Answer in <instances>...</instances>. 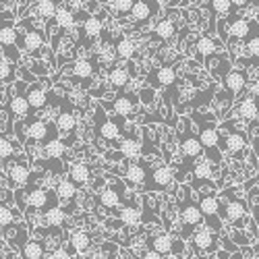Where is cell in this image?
Instances as JSON below:
<instances>
[{
  "label": "cell",
  "instance_id": "f1b7e54d",
  "mask_svg": "<svg viewBox=\"0 0 259 259\" xmlns=\"http://www.w3.org/2000/svg\"><path fill=\"white\" fill-rule=\"evenodd\" d=\"M172 243H175V236L170 232H162V234H156L152 239V249L162 253V255H170L172 253Z\"/></svg>",
  "mask_w": 259,
  "mask_h": 259
},
{
  "label": "cell",
  "instance_id": "11a10c76",
  "mask_svg": "<svg viewBox=\"0 0 259 259\" xmlns=\"http://www.w3.org/2000/svg\"><path fill=\"white\" fill-rule=\"evenodd\" d=\"M249 3L251 0H230L232 9H245V7H249Z\"/></svg>",
  "mask_w": 259,
  "mask_h": 259
},
{
  "label": "cell",
  "instance_id": "2e32d148",
  "mask_svg": "<svg viewBox=\"0 0 259 259\" xmlns=\"http://www.w3.org/2000/svg\"><path fill=\"white\" fill-rule=\"evenodd\" d=\"M177 81V71L175 67H158L154 71V77H152V88L154 90H160V88H168V85H172Z\"/></svg>",
  "mask_w": 259,
  "mask_h": 259
},
{
  "label": "cell",
  "instance_id": "277c9868",
  "mask_svg": "<svg viewBox=\"0 0 259 259\" xmlns=\"http://www.w3.org/2000/svg\"><path fill=\"white\" fill-rule=\"evenodd\" d=\"M175 183V175H172V168L170 166H156L152 172L147 175L143 189L145 191H168Z\"/></svg>",
  "mask_w": 259,
  "mask_h": 259
},
{
  "label": "cell",
  "instance_id": "db71d44e",
  "mask_svg": "<svg viewBox=\"0 0 259 259\" xmlns=\"http://www.w3.org/2000/svg\"><path fill=\"white\" fill-rule=\"evenodd\" d=\"M141 259H164V255L158 253V251H154V249H147V251L141 255Z\"/></svg>",
  "mask_w": 259,
  "mask_h": 259
},
{
  "label": "cell",
  "instance_id": "836d02e7",
  "mask_svg": "<svg viewBox=\"0 0 259 259\" xmlns=\"http://www.w3.org/2000/svg\"><path fill=\"white\" fill-rule=\"evenodd\" d=\"M114 52H116V56L122 58V60H131V58L135 56V52H137V46H135V41H133V39L120 37V39L116 41Z\"/></svg>",
  "mask_w": 259,
  "mask_h": 259
},
{
  "label": "cell",
  "instance_id": "9a60e30c",
  "mask_svg": "<svg viewBox=\"0 0 259 259\" xmlns=\"http://www.w3.org/2000/svg\"><path fill=\"white\" fill-rule=\"evenodd\" d=\"M213 177V164L209 160H201L193 164V189H197L199 185H203V181H209Z\"/></svg>",
  "mask_w": 259,
  "mask_h": 259
},
{
  "label": "cell",
  "instance_id": "9f6ffc18",
  "mask_svg": "<svg viewBox=\"0 0 259 259\" xmlns=\"http://www.w3.org/2000/svg\"><path fill=\"white\" fill-rule=\"evenodd\" d=\"M249 94H251L253 98H259V79H255V81L251 83V88H249Z\"/></svg>",
  "mask_w": 259,
  "mask_h": 259
},
{
  "label": "cell",
  "instance_id": "f907efd6",
  "mask_svg": "<svg viewBox=\"0 0 259 259\" xmlns=\"http://www.w3.org/2000/svg\"><path fill=\"white\" fill-rule=\"evenodd\" d=\"M50 259H73V257L69 255V251L64 249V247H56V249L50 253Z\"/></svg>",
  "mask_w": 259,
  "mask_h": 259
},
{
  "label": "cell",
  "instance_id": "816d5d0a",
  "mask_svg": "<svg viewBox=\"0 0 259 259\" xmlns=\"http://www.w3.org/2000/svg\"><path fill=\"white\" fill-rule=\"evenodd\" d=\"M154 96H156V90H154V88H152V90H143V92H139V98H141L143 104H154Z\"/></svg>",
  "mask_w": 259,
  "mask_h": 259
},
{
  "label": "cell",
  "instance_id": "7a4b0ae2",
  "mask_svg": "<svg viewBox=\"0 0 259 259\" xmlns=\"http://www.w3.org/2000/svg\"><path fill=\"white\" fill-rule=\"evenodd\" d=\"M191 189L187 191V197H185V205H181L179 211V222H181V239H189V236L195 232L197 226L203 224V213L199 209V203H195L191 197Z\"/></svg>",
  "mask_w": 259,
  "mask_h": 259
},
{
  "label": "cell",
  "instance_id": "bcb514c9",
  "mask_svg": "<svg viewBox=\"0 0 259 259\" xmlns=\"http://www.w3.org/2000/svg\"><path fill=\"white\" fill-rule=\"evenodd\" d=\"M13 154H15L13 143L5 137H0V160H9V158H13Z\"/></svg>",
  "mask_w": 259,
  "mask_h": 259
},
{
  "label": "cell",
  "instance_id": "d4e9b609",
  "mask_svg": "<svg viewBox=\"0 0 259 259\" xmlns=\"http://www.w3.org/2000/svg\"><path fill=\"white\" fill-rule=\"evenodd\" d=\"M41 46H44V33H41L39 29H29L23 37V50L25 52H37Z\"/></svg>",
  "mask_w": 259,
  "mask_h": 259
},
{
  "label": "cell",
  "instance_id": "8992f818",
  "mask_svg": "<svg viewBox=\"0 0 259 259\" xmlns=\"http://www.w3.org/2000/svg\"><path fill=\"white\" fill-rule=\"evenodd\" d=\"M247 143H249L247 137L243 133H239V131H232V133H226V135L220 133V149L222 152H228V154L236 156V158L243 156V152L247 149Z\"/></svg>",
  "mask_w": 259,
  "mask_h": 259
},
{
  "label": "cell",
  "instance_id": "5b68a950",
  "mask_svg": "<svg viewBox=\"0 0 259 259\" xmlns=\"http://www.w3.org/2000/svg\"><path fill=\"white\" fill-rule=\"evenodd\" d=\"M179 152H181V156H183L189 164H193L195 160H199V158L203 156V145H201V141H199V137H197L195 133L187 131V133H185V139H181Z\"/></svg>",
  "mask_w": 259,
  "mask_h": 259
},
{
  "label": "cell",
  "instance_id": "603a6c76",
  "mask_svg": "<svg viewBox=\"0 0 259 259\" xmlns=\"http://www.w3.org/2000/svg\"><path fill=\"white\" fill-rule=\"evenodd\" d=\"M9 110H11V114L15 118H25L29 114V110H31V106H29L25 96H13L11 102H9Z\"/></svg>",
  "mask_w": 259,
  "mask_h": 259
},
{
  "label": "cell",
  "instance_id": "7bdbcfd3",
  "mask_svg": "<svg viewBox=\"0 0 259 259\" xmlns=\"http://www.w3.org/2000/svg\"><path fill=\"white\" fill-rule=\"evenodd\" d=\"M118 257V247L112 243H104L102 247H98L96 255H92L90 259H116Z\"/></svg>",
  "mask_w": 259,
  "mask_h": 259
},
{
  "label": "cell",
  "instance_id": "8d00e7d4",
  "mask_svg": "<svg viewBox=\"0 0 259 259\" xmlns=\"http://www.w3.org/2000/svg\"><path fill=\"white\" fill-rule=\"evenodd\" d=\"M73 75L79 79H90L94 75V64L88 58H77L73 62Z\"/></svg>",
  "mask_w": 259,
  "mask_h": 259
},
{
  "label": "cell",
  "instance_id": "e0dca14e",
  "mask_svg": "<svg viewBox=\"0 0 259 259\" xmlns=\"http://www.w3.org/2000/svg\"><path fill=\"white\" fill-rule=\"evenodd\" d=\"M54 197H56V193H52V191L33 189V191H29L27 203H29V207H33V209H41V207H46L48 203H50V205H56V201H50V199H54ZM56 199H58V197H56Z\"/></svg>",
  "mask_w": 259,
  "mask_h": 259
},
{
  "label": "cell",
  "instance_id": "74e56055",
  "mask_svg": "<svg viewBox=\"0 0 259 259\" xmlns=\"http://www.w3.org/2000/svg\"><path fill=\"white\" fill-rule=\"evenodd\" d=\"M15 44H17V29L11 23H3L0 25V46L13 48Z\"/></svg>",
  "mask_w": 259,
  "mask_h": 259
},
{
  "label": "cell",
  "instance_id": "f35d334b",
  "mask_svg": "<svg viewBox=\"0 0 259 259\" xmlns=\"http://www.w3.org/2000/svg\"><path fill=\"white\" fill-rule=\"evenodd\" d=\"M154 33L160 37V39H172L177 33V25H175V21H170V19H162L160 23L156 25Z\"/></svg>",
  "mask_w": 259,
  "mask_h": 259
},
{
  "label": "cell",
  "instance_id": "94428289",
  "mask_svg": "<svg viewBox=\"0 0 259 259\" xmlns=\"http://www.w3.org/2000/svg\"><path fill=\"white\" fill-rule=\"evenodd\" d=\"M257 25H259V17H257Z\"/></svg>",
  "mask_w": 259,
  "mask_h": 259
},
{
  "label": "cell",
  "instance_id": "9c48e42d",
  "mask_svg": "<svg viewBox=\"0 0 259 259\" xmlns=\"http://www.w3.org/2000/svg\"><path fill=\"white\" fill-rule=\"evenodd\" d=\"M98 116H100V118H98V135H100L102 139H106V141H116V139L122 135L120 124L108 118L102 108H98Z\"/></svg>",
  "mask_w": 259,
  "mask_h": 259
},
{
  "label": "cell",
  "instance_id": "cb8c5ba5",
  "mask_svg": "<svg viewBox=\"0 0 259 259\" xmlns=\"http://www.w3.org/2000/svg\"><path fill=\"white\" fill-rule=\"evenodd\" d=\"M118 152L124 156V158H137L141 156V141L137 137H126L118 143Z\"/></svg>",
  "mask_w": 259,
  "mask_h": 259
},
{
  "label": "cell",
  "instance_id": "ab89813d",
  "mask_svg": "<svg viewBox=\"0 0 259 259\" xmlns=\"http://www.w3.org/2000/svg\"><path fill=\"white\" fill-rule=\"evenodd\" d=\"M218 52V44L209 37V35H203V37H199L197 39V54H199V58H203V56H211V54H215Z\"/></svg>",
  "mask_w": 259,
  "mask_h": 259
},
{
  "label": "cell",
  "instance_id": "ee69618b",
  "mask_svg": "<svg viewBox=\"0 0 259 259\" xmlns=\"http://www.w3.org/2000/svg\"><path fill=\"white\" fill-rule=\"evenodd\" d=\"M133 5H135V0H110L112 11L118 13V15H128L133 9Z\"/></svg>",
  "mask_w": 259,
  "mask_h": 259
},
{
  "label": "cell",
  "instance_id": "7402d4cb",
  "mask_svg": "<svg viewBox=\"0 0 259 259\" xmlns=\"http://www.w3.org/2000/svg\"><path fill=\"white\" fill-rule=\"evenodd\" d=\"M25 98H27V102L31 106V110H41V108H46V104H48V96H46L44 90L39 88V85H29Z\"/></svg>",
  "mask_w": 259,
  "mask_h": 259
},
{
  "label": "cell",
  "instance_id": "7dc6e473",
  "mask_svg": "<svg viewBox=\"0 0 259 259\" xmlns=\"http://www.w3.org/2000/svg\"><path fill=\"white\" fill-rule=\"evenodd\" d=\"M211 9L218 15H228L232 11V5H230V0H211Z\"/></svg>",
  "mask_w": 259,
  "mask_h": 259
},
{
  "label": "cell",
  "instance_id": "f5cc1de1",
  "mask_svg": "<svg viewBox=\"0 0 259 259\" xmlns=\"http://www.w3.org/2000/svg\"><path fill=\"white\" fill-rule=\"evenodd\" d=\"M222 247L228 251V253H234V251H239V245H234L232 241H230V236H224L222 239Z\"/></svg>",
  "mask_w": 259,
  "mask_h": 259
},
{
  "label": "cell",
  "instance_id": "d6986e66",
  "mask_svg": "<svg viewBox=\"0 0 259 259\" xmlns=\"http://www.w3.org/2000/svg\"><path fill=\"white\" fill-rule=\"evenodd\" d=\"M236 112H239V116L245 120V122H253L257 112H259V104L253 96H247L239 102V106H236Z\"/></svg>",
  "mask_w": 259,
  "mask_h": 259
},
{
  "label": "cell",
  "instance_id": "d6a6232c",
  "mask_svg": "<svg viewBox=\"0 0 259 259\" xmlns=\"http://www.w3.org/2000/svg\"><path fill=\"white\" fill-rule=\"evenodd\" d=\"M54 21L56 25L62 27V29H71L75 25V13L67 7H56V13H54Z\"/></svg>",
  "mask_w": 259,
  "mask_h": 259
},
{
  "label": "cell",
  "instance_id": "52a82bcc",
  "mask_svg": "<svg viewBox=\"0 0 259 259\" xmlns=\"http://www.w3.org/2000/svg\"><path fill=\"white\" fill-rule=\"evenodd\" d=\"M220 218L232 224H241L243 218H247V205L241 199H228L226 203H220Z\"/></svg>",
  "mask_w": 259,
  "mask_h": 259
},
{
  "label": "cell",
  "instance_id": "6da1fadb",
  "mask_svg": "<svg viewBox=\"0 0 259 259\" xmlns=\"http://www.w3.org/2000/svg\"><path fill=\"white\" fill-rule=\"evenodd\" d=\"M199 141L203 145V156L213 166L222 164V149H220V128L213 122H205L199 126Z\"/></svg>",
  "mask_w": 259,
  "mask_h": 259
},
{
  "label": "cell",
  "instance_id": "ba28073f",
  "mask_svg": "<svg viewBox=\"0 0 259 259\" xmlns=\"http://www.w3.org/2000/svg\"><path fill=\"white\" fill-rule=\"evenodd\" d=\"M69 251V255H77V253H88L92 249V234L88 230H83V228H75L69 236V247H64Z\"/></svg>",
  "mask_w": 259,
  "mask_h": 259
},
{
  "label": "cell",
  "instance_id": "6f0895ef",
  "mask_svg": "<svg viewBox=\"0 0 259 259\" xmlns=\"http://www.w3.org/2000/svg\"><path fill=\"white\" fill-rule=\"evenodd\" d=\"M228 259H247V257H245V253H241V249H239V251L230 253V255H228Z\"/></svg>",
  "mask_w": 259,
  "mask_h": 259
},
{
  "label": "cell",
  "instance_id": "4fadbf2b",
  "mask_svg": "<svg viewBox=\"0 0 259 259\" xmlns=\"http://www.w3.org/2000/svg\"><path fill=\"white\" fill-rule=\"evenodd\" d=\"M137 100H139V96H135V94H122L114 100L112 108L120 118H131L133 110L137 108Z\"/></svg>",
  "mask_w": 259,
  "mask_h": 259
},
{
  "label": "cell",
  "instance_id": "484cf974",
  "mask_svg": "<svg viewBox=\"0 0 259 259\" xmlns=\"http://www.w3.org/2000/svg\"><path fill=\"white\" fill-rule=\"evenodd\" d=\"M67 209H62L60 205H52V207H48L46 209V213H44V218H46V224L50 226V228H60L62 224H64V220H67Z\"/></svg>",
  "mask_w": 259,
  "mask_h": 259
},
{
  "label": "cell",
  "instance_id": "91938a15",
  "mask_svg": "<svg viewBox=\"0 0 259 259\" xmlns=\"http://www.w3.org/2000/svg\"><path fill=\"white\" fill-rule=\"evenodd\" d=\"M255 185H257V189H255V193H257V195H259V179L255 181Z\"/></svg>",
  "mask_w": 259,
  "mask_h": 259
},
{
  "label": "cell",
  "instance_id": "1f68e13d",
  "mask_svg": "<svg viewBox=\"0 0 259 259\" xmlns=\"http://www.w3.org/2000/svg\"><path fill=\"white\" fill-rule=\"evenodd\" d=\"M56 128L60 133H75V128H77V118H75V114L73 112H60L58 116H56Z\"/></svg>",
  "mask_w": 259,
  "mask_h": 259
},
{
  "label": "cell",
  "instance_id": "680465c9",
  "mask_svg": "<svg viewBox=\"0 0 259 259\" xmlns=\"http://www.w3.org/2000/svg\"><path fill=\"white\" fill-rule=\"evenodd\" d=\"M255 124H257V128H259V112H257V116H255V120H253Z\"/></svg>",
  "mask_w": 259,
  "mask_h": 259
},
{
  "label": "cell",
  "instance_id": "d590c367",
  "mask_svg": "<svg viewBox=\"0 0 259 259\" xmlns=\"http://www.w3.org/2000/svg\"><path fill=\"white\" fill-rule=\"evenodd\" d=\"M23 259H41L44 257V251H46V247H44V243L41 241H35V239H31V241H25V245H23Z\"/></svg>",
  "mask_w": 259,
  "mask_h": 259
},
{
  "label": "cell",
  "instance_id": "30bf717a",
  "mask_svg": "<svg viewBox=\"0 0 259 259\" xmlns=\"http://www.w3.org/2000/svg\"><path fill=\"white\" fill-rule=\"evenodd\" d=\"M158 9L160 7L156 5V0H135L128 17H131V21H135V23H145V21H149L158 13Z\"/></svg>",
  "mask_w": 259,
  "mask_h": 259
},
{
  "label": "cell",
  "instance_id": "e575fe53",
  "mask_svg": "<svg viewBox=\"0 0 259 259\" xmlns=\"http://www.w3.org/2000/svg\"><path fill=\"white\" fill-rule=\"evenodd\" d=\"M149 172L141 164H133L126 168V185H143Z\"/></svg>",
  "mask_w": 259,
  "mask_h": 259
},
{
  "label": "cell",
  "instance_id": "3957f363",
  "mask_svg": "<svg viewBox=\"0 0 259 259\" xmlns=\"http://www.w3.org/2000/svg\"><path fill=\"white\" fill-rule=\"evenodd\" d=\"M191 247L197 255H211L213 251H218V234L201 224L191 234Z\"/></svg>",
  "mask_w": 259,
  "mask_h": 259
},
{
  "label": "cell",
  "instance_id": "5bb4252c",
  "mask_svg": "<svg viewBox=\"0 0 259 259\" xmlns=\"http://www.w3.org/2000/svg\"><path fill=\"white\" fill-rule=\"evenodd\" d=\"M122 189H124L122 185H118V187H106L98 195V203L102 207H106V209H116L120 205V201H122Z\"/></svg>",
  "mask_w": 259,
  "mask_h": 259
},
{
  "label": "cell",
  "instance_id": "b9f144b4",
  "mask_svg": "<svg viewBox=\"0 0 259 259\" xmlns=\"http://www.w3.org/2000/svg\"><path fill=\"white\" fill-rule=\"evenodd\" d=\"M35 11L41 19H54V13H56V0H37L35 5Z\"/></svg>",
  "mask_w": 259,
  "mask_h": 259
},
{
  "label": "cell",
  "instance_id": "83f0119b",
  "mask_svg": "<svg viewBox=\"0 0 259 259\" xmlns=\"http://www.w3.org/2000/svg\"><path fill=\"white\" fill-rule=\"evenodd\" d=\"M50 131H52V124L48 126V122H44V120H31L29 126H27V133H29V137H31L33 141H44V139H48Z\"/></svg>",
  "mask_w": 259,
  "mask_h": 259
},
{
  "label": "cell",
  "instance_id": "c3c4849f",
  "mask_svg": "<svg viewBox=\"0 0 259 259\" xmlns=\"http://www.w3.org/2000/svg\"><path fill=\"white\" fill-rule=\"evenodd\" d=\"M13 220H15V213L9 207L0 205V228H9L13 224Z\"/></svg>",
  "mask_w": 259,
  "mask_h": 259
},
{
  "label": "cell",
  "instance_id": "ffe728a7",
  "mask_svg": "<svg viewBox=\"0 0 259 259\" xmlns=\"http://www.w3.org/2000/svg\"><path fill=\"white\" fill-rule=\"evenodd\" d=\"M56 197H58V201H62V203L75 201V197H77V185H75L71 179L58 181V185H56Z\"/></svg>",
  "mask_w": 259,
  "mask_h": 259
},
{
  "label": "cell",
  "instance_id": "ac0fdd59",
  "mask_svg": "<svg viewBox=\"0 0 259 259\" xmlns=\"http://www.w3.org/2000/svg\"><path fill=\"white\" fill-rule=\"evenodd\" d=\"M29 177H31V170L25 164H21V162L11 164V168H9V181H11L13 187H19V189L25 187Z\"/></svg>",
  "mask_w": 259,
  "mask_h": 259
},
{
  "label": "cell",
  "instance_id": "7c38bea8",
  "mask_svg": "<svg viewBox=\"0 0 259 259\" xmlns=\"http://www.w3.org/2000/svg\"><path fill=\"white\" fill-rule=\"evenodd\" d=\"M228 33L236 39H243V37H249L251 35H257V23L253 21H247L243 17H236L234 21H230V27H228Z\"/></svg>",
  "mask_w": 259,
  "mask_h": 259
},
{
  "label": "cell",
  "instance_id": "f546056e",
  "mask_svg": "<svg viewBox=\"0 0 259 259\" xmlns=\"http://www.w3.org/2000/svg\"><path fill=\"white\" fill-rule=\"evenodd\" d=\"M118 220L124 226H137L141 222V209L137 205H126L118 211Z\"/></svg>",
  "mask_w": 259,
  "mask_h": 259
},
{
  "label": "cell",
  "instance_id": "44dd1931",
  "mask_svg": "<svg viewBox=\"0 0 259 259\" xmlns=\"http://www.w3.org/2000/svg\"><path fill=\"white\" fill-rule=\"evenodd\" d=\"M69 179L75 183V185H88L90 179H92V170H90V164L85 162H75L69 170Z\"/></svg>",
  "mask_w": 259,
  "mask_h": 259
},
{
  "label": "cell",
  "instance_id": "4dcf8cb0",
  "mask_svg": "<svg viewBox=\"0 0 259 259\" xmlns=\"http://www.w3.org/2000/svg\"><path fill=\"white\" fill-rule=\"evenodd\" d=\"M64 152H67V143H64L62 139L58 137H52L50 141H46L44 145V154L50 158V160H60L64 156Z\"/></svg>",
  "mask_w": 259,
  "mask_h": 259
},
{
  "label": "cell",
  "instance_id": "60d3db41",
  "mask_svg": "<svg viewBox=\"0 0 259 259\" xmlns=\"http://www.w3.org/2000/svg\"><path fill=\"white\" fill-rule=\"evenodd\" d=\"M102 19L100 17H88L83 21V31L88 37H98L102 33Z\"/></svg>",
  "mask_w": 259,
  "mask_h": 259
},
{
  "label": "cell",
  "instance_id": "4316f807",
  "mask_svg": "<svg viewBox=\"0 0 259 259\" xmlns=\"http://www.w3.org/2000/svg\"><path fill=\"white\" fill-rule=\"evenodd\" d=\"M128 77H131V73H128L126 69L114 67L110 73H108V83H110L112 90H124L126 83H128Z\"/></svg>",
  "mask_w": 259,
  "mask_h": 259
},
{
  "label": "cell",
  "instance_id": "f6af8a7d",
  "mask_svg": "<svg viewBox=\"0 0 259 259\" xmlns=\"http://www.w3.org/2000/svg\"><path fill=\"white\" fill-rule=\"evenodd\" d=\"M245 54H247L249 58H259V33L249 37L247 46H245Z\"/></svg>",
  "mask_w": 259,
  "mask_h": 259
},
{
  "label": "cell",
  "instance_id": "681fc988",
  "mask_svg": "<svg viewBox=\"0 0 259 259\" xmlns=\"http://www.w3.org/2000/svg\"><path fill=\"white\" fill-rule=\"evenodd\" d=\"M13 77V67H11V62L5 60V58H0V81H9Z\"/></svg>",
  "mask_w": 259,
  "mask_h": 259
},
{
  "label": "cell",
  "instance_id": "8fae6325",
  "mask_svg": "<svg viewBox=\"0 0 259 259\" xmlns=\"http://www.w3.org/2000/svg\"><path fill=\"white\" fill-rule=\"evenodd\" d=\"M224 88H226V92H228L232 98L239 96V94L247 88V75H245V71L230 69V71L224 75Z\"/></svg>",
  "mask_w": 259,
  "mask_h": 259
}]
</instances>
